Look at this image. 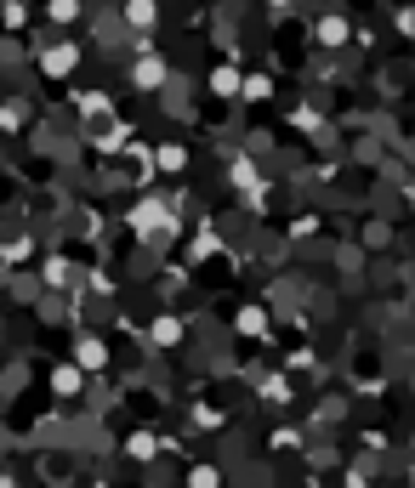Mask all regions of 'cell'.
Instances as JSON below:
<instances>
[{"label": "cell", "mask_w": 415, "mask_h": 488, "mask_svg": "<svg viewBox=\"0 0 415 488\" xmlns=\"http://www.w3.org/2000/svg\"><path fill=\"white\" fill-rule=\"evenodd\" d=\"M154 17H159L154 0H126V23H131V29H154Z\"/></svg>", "instance_id": "7a4b0ae2"}, {"label": "cell", "mask_w": 415, "mask_h": 488, "mask_svg": "<svg viewBox=\"0 0 415 488\" xmlns=\"http://www.w3.org/2000/svg\"><path fill=\"white\" fill-rule=\"evenodd\" d=\"M52 386H57L63 397H74V392H80V369H74V364H63V369H52Z\"/></svg>", "instance_id": "277c9868"}, {"label": "cell", "mask_w": 415, "mask_h": 488, "mask_svg": "<svg viewBox=\"0 0 415 488\" xmlns=\"http://www.w3.org/2000/svg\"><path fill=\"white\" fill-rule=\"evenodd\" d=\"M154 341H159V346H177V341H182V324H177V318H159V324H154Z\"/></svg>", "instance_id": "5b68a950"}, {"label": "cell", "mask_w": 415, "mask_h": 488, "mask_svg": "<svg viewBox=\"0 0 415 488\" xmlns=\"http://www.w3.org/2000/svg\"><path fill=\"white\" fill-rule=\"evenodd\" d=\"M74 63H80L74 46H52V52H46V74H74Z\"/></svg>", "instance_id": "3957f363"}, {"label": "cell", "mask_w": 415, "mask_h": 488, "mask_svg": "<svg viewBox=\"0 0 415 488\" xmlns=\"http://www.w3.org/2000/svg\"><path fill=\"white\" fill-rule=\"evenodd\" d=\"M194 488H217V471H211V466H199V471H194Z\"/></svg>", "instance_id": "ba28073f"}, {"label": "cell", "mask_w": 415, "mask_h": 488, "mask_svg": "<svg viewBox=\"0 0 415 488\" xmlns=\"http://www.w3.org/2000/svg\"><path fill=\"white\" fill-rule=\"evenodd\" d=\"M131 80L143 85V91H159V85H165V57H137V68H131Z\"/></svg>", "instance_id": "6da1fadb"}, {"label": "cell", "mask_w": 415, "mask_h": 488, "mask_svg": "<svg viewBox=\"0 0 415 488\" xmlns=\"http://www.w3.org/2000/svg\"><path fill=\"white\" fill-rule=\"evenodd\" d=\"M103 358H108V352H103V346H97V341H80V364H86V369H97V364H103Z\"/></svg>", "instance_id": "8992f818"}, {"label": "cell", "mask_w": 415, "mask_h": 488, "mask_svg": "<svg viewBox=\"0 0 415 488\" xmlns=\"http://www.w3.org/2000/svg\"><path fill=\"white\" fill-rule=\"evenodd\" d=\"M211 85H217L222 97H233V91H239V74H233V68H217V80H211Z\"/></svg>", "instance_id": "52a82bcc"}]
</instances>
